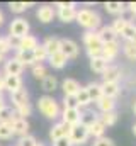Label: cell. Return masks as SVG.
<instances>
[{"label":"cell","mask_w":136,"mask_h":146,"mask_svg":"<svg viewBox=\"0 0 136 146\" xmlns=\"http://www.w3.org/2000/svg\"><path fill=\"white\" fill-rule=\"evenodd\" d=\"M3 61H5V56H3V54H0V63H3Z\"/></svg>","instance_id":"f5cc1de1"},{"label":"cell","mask_w":136,"mask_h":146,"mask_svg":"<svg viewBox=\"0 0 136 146\" xmlns=\"http://www.w3.org/2000/svg\"><path fill=\"white\" fill-rule=\"evenodd\" d=\"M75 21L85 27L87 31H94L97 33V29L102 27V19L101 15L95 12V10H90V9H82V10H77V17Z\"/></svg>","instance_id":"6da1fadb"},{"label":"cell","mask_w":136,"mask_h":146,"mask_svg":"<svg viewBox=\"0 0 136 146\" xmlns=\"http://www.w3.org/2000/svg\"><path fill=\"white\" fill-rule=\"evenodd\" d=\"M7 41H9V44H10V49H15V51H19V46H21V37H15V36H7Z\"/></svg>","instance_id":"ee69618b"},{"label":"cell","mask_w":136,"mask_h":146,"mask_svg":"<svg viewBox=\"0 0 136 146\" xmlns=\"http://www.w3.org/2000/svg\"><path fill=\"white\" fill-rule=\"evenodd\" d=\"M36 17H37L43 24H48V22H51V21L56 17V10H55L53 5H41V7L37 9V12H36Z\"/></svg>","instance_id":"8fae6325"},{"label":"cell","mask_w":136,"mask_h":146,"mask_svg":"<svg viewBox=\"0 0 136 146\" xmlns=\"http://www.w3.org/2000/svg\"><path fill=\"white\" fill-rule=\"evenodd\" d=\"M3 107H5V100H3V97H2V99H0V110L3 109Z\"/></svg>","instance_id":"681fc988"},{"label":"cell","mask_w":136,"mask_h":146,"mask_svg":"<svg viewBox=\"0 0 136 146\" xmlns=\"http://www.w3.org/2000/svg\"><path fill=\"white\" fill-rule=\"evenodd\" d=\"M128 24H129V21H128V19L117 17V19H116V21L112 22V26H111V27H112V31L116 33V36H119V34L123 33V29H124V27H126Z\"/></svg>","instance_id":"d590c367"},{"label":"cell","mask_w":136,"mask_h":146,"mask_svg":"<svg viewBox=\"0 0 136 146\" xmlns=\"http://www.w3.org/2000/svg\"><path fill=\"white\" fill-rule=\"evenodd\" d=\"M10 51V44H9V41H7V36H0V54H7Z\"/></svg>","instance_id":"7bdbcfd3"},{"label":"cell","mask_w":136,"mask_h":146,"mask_svg":"<svg viewBox=\"0 0 136 146\" xmlns=\"http://www.w3.org/2000/svg\"><path fill=\"white\" fill-rule=\"evenodd\" d=\"M99 119V115L97 114H94V112H82V117H80V124L82 126H85V127H89L94 121H97Z\"/></svg>","instance_id":"74e56055"},{"label":"cell","mask_w":136,"mask_h":146,"mask_svg":"<svg viewBox=\"0 0 136 146\" xmlns=\"http://www.w3.org/2000/svg\"><path fill=\"white\" fill-rule=\"evenodd\" d=\"M43 46H44V49H46V53H48V56H49V54L60 51V48H61V39H58V37H55V36H48L44 39Z\"/></svg>","instance_id":"d6986e66"},{"label":"cell","mask_w":136,"mask_h":146,"mask_svg":"<svg viewBox=\"0 0 136 146\" xmlns=\"http://www.w3.org/2000/svg\"><path fill=\"white\" fill-rule=\"evenodd\" d=\"M101 88H102V95L109 97V99H116L119 95V92H121L119 83H102Z\"/></svg>","instance_id":"44dd1931"},{"label":"cell","mask_w":136,"mask_h":146,"mask_svg":"<svg viewBox=\"0 0 136 146\" xmlns=\"http://www.w3.org/2000/svg\"><path fill=\"white\" fill-rule=\"evenodd\" d=\"M0 90L3 92V75L0 73Z\"/></svg>","instance_id":"c3c4849f"},{"label":"cell","mask_w":136,"mask_h":146,"mask_svg":"<svg viewBox=\"0 0 136 146\" xmlns=\"http://www.w3.org/2000/svg\"><path fill=\"white\" fill-rule=\"evenodd\" d=\"M34 3L33 2H10L9 3V9H10V12H14V14H22V12H26L29 7H33Z\"/></svg>","instance_id":"4dcf8cb0"},{"label":"cell","mask_w":136,"mask_h":146,"mask_svg":"<svg viewBox=\"0 0 136 146\" xmlns=\"http://www.w3.org/2000/svg\"><path fill=\"white\" fill-rule=\"evenodd\" d=\"M97 34L101 37L102 44H104V42H111V41H117V36H116V33L112 31L111 26H102L101 29L97 31Z\"/></svg>","instance_id":"cb8c5ba5"},{"label":"cell","mask_w":136,"mask_h":146,"mask_svg":"<svg viewBox=\"0 0 136 146\" xmlns=\"http://www.w3.org/2000/svg\"><path fill=\"white\" fill-rule=\"evenodd\" d=\"M33 76L36 80H44L46 76H48V70H46V66L43 65V63H36L33 66Z\"/></svg>","instance_id":"836d02e7"},{"label":"cell","mask_w":136,"mask_h":146,"mask_svg":"<svg viewBox=\"0 0 136 146\" xmlns=\"http://www.w3.org/2000/svg\"><path fill=\"white\" fill-rule=\"evenodd\" d=\"M22 88V78L21 76H7L3 75V90H9L10 94Z\"/></svg>","instance_id":"2e32d148"},{"label":"cell","mask_w":136,"mask_h":146,"mask_svg":"<svg viewBox=\"0 0 136 146\" xmlns=\"http://www.w3.org/2000/svg\"><path fill=\"white\" fill-rule=\"evenodd\" d=\"M119 53V42L117 41H111V42H104L102 44V51H101V56L109 63L112 61Z\"/></svg>","instance_id":"30bf717a"},{"label":"cell","mask_w":136,"mask_h":146,"mask_svg":"<svg viewBox=\"0 0 136 146\" xmlns=\"http://www.w3.org/2000/svg\"><path fill=\"white\" fill-rule=\"evenodd\" d=\"M61 88H63V94H65V97H75L77 94H78V90L82 88L80 87V83L75 80V78H65L63 82H61Z\"/></svg>","instance_id":"7c38bea8"},{"label":"cell","mask_w":136,"mask_h":146,"mask_svg":"<svg viewBox=\"0 0 136 146\" xmlns=\"http://www.w3.org/2000/svg\"><path fill=\"white\" fill-rule=\"evenodd\" d=\"M68 127L65 122H56L53 124V127L49 129V138L51 141H56V139H61V138H67L68 136Z\"/></svg>","instance_id":"9a60e30c"},{"label":"cell","mask_w":136,"mask_h":146,"mask_svg":"<svg viewBox=\"0 0 136 146\" xmlns=\"http://www.w3.org/2000/svg\"><path fill=\"white\" fill-rule=\"evenodd\" d=\"M36 145H37V141H36V138L31 136V134H27V136L21 138V139H19V143H17V146H36Z\"/></svg>","instance_id":"b9f144b4"},{"label":"cell","mask_w":136,"mask_h":146,"mask_svg":"<svg viewBox=\"0 0 136 146\" xmlns=\"http://www.w3.org/2000/svg\"><path fill=\"white\" fill-rule=\"evenodd\" d=\"M37 109H39V112H41L46 119H56V117H60V106H58V102H56L53 97H49V95L39 97V100H37Z\"/></svg>","instance_id":"7a4b0ae2"},{"label":"cell","mask_w":136,"mask_h":146,"mask_svg":"<svg viewBox=\"0 0 136 146\" xmlns=\"http://www.w3.org/2000/svg\"><path fill=\"white\" fill-rule=\"evenodd\" d=\"M2 24H3V12L0 10V26H2Z\"/></svg>","instance_id":"f907efd6"},{"label":"cell","mask_w":136,"mask_h":146,"mask_svg":"<svg viewBox=\"0 0 136 146\" xmlns=\"http://www.w3.org/2000/svg\"><path fill=\"white\" fill-rule=\"evenodd\" d=\"M14 136L12 126L10 124H2L0 122V139H10Z\"/></svg>","instance_id":"60d3db41"},{"label":"cell","mask_w":136,"mask_h":146,"mask_svg":"<svg viewBox=\"0 0 136 146\" xmlns=\"http://www.w3.org/2000/svg\"><path fill=\"white\" fill-rule=\"evenodd\" d=\"M9 31H10V36L15 37H24L29 34V22L22 17H15L10 26H9Z\"/></svg>","instance_id":"5b68a950"},{"label":"cell","mask_w":136,"mask_h":146,"mask_svg":"<svg viewBox=\"0 0 136 146\" xmlns=\"http://www.w3.org/2000/svg\"><path fill=\"white\" fill-rule=\"evenodd\" d=\"M12 131H14V134H17V136H21V138H24V136H27L29 134V122H27V119H21V117H15L14 121H12Z\"/></svg>","instance_id":"5bb4252c"},{"label":"cell","mask_w":136,"mask_h":146,"mask_svg":"<svg viewBox=\"0 0 136 146\" xmlns=\"http://www.w3.org/2000/svg\"><path fill=\"white\" fill-rule=\"evenodd\" d=\"M53 146H71V143H70V139L67 138H61V139H56V141H53Z\"/></svg>","instance_id":"bcb514c9"},{"label":"cell","mask_w":136,"mask_h":146,"mask_svg":"<svg viewBox=\"0 0 136 146\" xmlns=\"http://www.w3.org/2000/svg\"><path fill=\"white\" fill-rule=\"evenodd\" d=\"M41 87H43L44 92H55V90L58 88V80H56V76H55V75H48V76L41 82Z\"/></svg>","instance_id":"f546056e"},{"label":"cell","mask_w":136,"mask_h":146,"mask_svg":"<svg viewBox=\"0 0 136 146\" xmlns=\"http://www.w3.org/2000/svg\"><path fill=\"white\" fill-rule=\"evenodd\" d=\"M87 92H89V97H90V102H97L102 97V88L99 83H89L87 87Z\"/></svg>","instance_id":"f1b7e54d"},{"label":"cell","mask_w":136,"mask_h":146,"mask_svg":"<svg viewBox=\"0 0 136 146\" xmlns=\"http://www.w3.org/2000/svg\"><path fill=\"white\" fill-rule=\"evenodd\" d=\"M94 146H116V145H114V141H112L111 138L102 136V138H99V139L94 141Z\"/></svg>","instance_id":"f6af8a7d"},{"label":"cell","mask_w":136,"mask_h":146,"mask_svg":"<svg viewBox=\"0 0 136 146\" xmlns=\"http://www.w3.org/2000/svg\"><path fill=\"white\" fill-rule=\"evenodd\" d=\"M99 121H101L105 127L114 126V124L117 122V114H116V110H112V112H105V114L99 115Z\"/></svg>","instance_id":"1f68e13d"},{"label":"cell","mask_w":136,"mask_h":146,"mask_svg":"<svg viewBox=\"0 0 136 146\" xmlns=\"http://www.w3.org/2000/svg\"><path fill=\"white\" fill-rule=\"evenodd\" d=\"M104 7H105V10H107L109 14H112V15H123L124 10H126V5H124L123 2H105Z\"/></svg>","instance_id":"484cf974"},{"label":"cell","mask_w":136,"mask_h":146,"mask_svg":"<svg viewBox=\"0 0 136 146\" xmlns=\"http://www.w3.org/2000/svg\"><path fill=\"white\" fill-rule=\"evenodd\" d=\"M80 117H82V110L78 107H65L61 112V122H65L68 127L80 124Z\"/></svg>","instance_id":"8992f818"},{"label":"cell","mask_w":136,"mask_h":146,"mask_svg":"<svg viewBox=\"0 0 136 146\" xmlns=\"http://www.w3.org/2000/svg\"><path fill=\"white\" fill-rule=\"evenodd\" d=\"M10 100H12L14 107L17 109V107H21V106L29 104V94H27V90L22 87V88H19V90H15V92L10 94Z\"/></svg>","instance_id":"4fadbf2b"},{"label":"cell","mask_w":136,"mask_h":146,"mask_svg":"<svg viewBox=\"0 0 136 146\" xmlns=\"http://www.w3.org/2000/svg\"><path fill=\"white\" fill-rule=\"evenodd\" d=\"M60 51L67 56V60H75V58L78 56V53H80V48H78V44H77L75 41H71V39H61V48H60Z\"/></svg>","instance_id":"52a82bcc"},{"label":"cell","mask_w":136,"mask_h":146,"mask_svg":"<svg viewBox=\"0 0 136 146\" xmlns=\"http://www.w3.org/2000/svg\"><path fill=\"white\" fill-rule=\"evenodd\" d=\"M17 61H21L22 65H24V68L27 66V65H36V61H34V54L33 51H17L15 53V56H14Z\"/></svg>","instance_id":"4316f807"},{"label":"cell","mask_w":136,"mask_h":146,"mask_svg":"<svg viewBox=\"0 0 136 146\" xmlns=\"http://www.w3.org/2000/svg\"><path fill=\"white\" fill-rule=\"evenodd\" d=\"M15 119V112L10 109V107H3L0 110V122L2 124H12V121Z\"/></svg>","instance_id":"d6a6232c"},{"label":"cell","mask_w":136,"mask_h":146,"mask_svg":"<svg viewBox=\"0 0 136 146\" xmlns=\"http://www.w3.org/2000/svg\"><path fill=\"white\" fill-rule=\"evenodd\" d=\"M73 102H75V107H87L89 104H90V97H89V92H87V88L85 87H82L80 90H78V94L73 97Z\"/></svg>","instance_id":"ffe728a7"},{"label":"cell","mask_w":136,"mask_h":146,"mask_svg":"<svg viewBox=\"0 0 136 146\" xmlns=\"http://www.w3.org/2000/svg\"><path fill=\"white\" fill-rule=\"evenodd\" d=\"M68 139H70L71 146L85 145V143H87V139H89V131H87V127H85V126H82V124L71 126V127L68 129Z\"/></svg>","instance_id":"277c9868"},{"label":"cell","mask_w":136,"mask_h":146,"mask_svg":"<svg viewBox=\"0 0 136 146\" xmlns=\"http://www.w3.org/2000/svg\"><path fill=\"white\" fill-rule=\"evenodd\" d=\"M133 110H135V114H136V102H135V106H133Z\"/></svg>","instance_id":"11a10c76"},{"label":"cell","mask_w":136,"mask_h":146,"mask_svg":"<svg viewBox=\"0 0 136 146\" xmlns=\"http://www.w3.org/2000/svg\"><path fill=\"white\" fill-rule=\"evenodd\" d=\"M24 72V65L21 61H17L15 58H10V60H5V65H3V73L7 76H21V73Z\"/></svg>","instance_id":"9c48e42d"},{"label":"cell","mask_w":136,"mask_h":146,"mask_svg":"<svg viewBox=\"0 0 136 146\" xmlns=\"http://www.w3.org/2000/svg\"><path fill=\"white\" fill-rule=\"evenodd\" d=\"M77 5L73 3V2H70L67 7H61V9H58V12H56V15H58V19L61 21V22H73L75 21V17H77V9H75Z\"/></svg>","instance_id":"ba28073f"},{"label":"cell","mask_w":136,"mask_h":146,"mask_svg":"<svg viewBox=\"0 0 136 146\" xmlns=\"http://www.w3.org/2000/svg\"><path fill=\"white\" fill-rule=\"evenodd\" d=\"M105 129H107V127L102 124L99 119H97V121H94V122H92V124L87 127V131H89V136H94L95 139H99V138H102V136H104Z\"/></svg>","instance_id":"7402d4cb"},{"label":"cell","mask_w":136,"mask_h":146,"mask_svg":"<svg viewBox=\"0 0 136 146\" xmlns=\"http://www.w3.org/2000/svg\"><path fill=\"white\" fill-rule=\"evenodd\" d=\"M39 42H37V39L31 34H27V36L21 37V46H19V51H33L34 48L37 46Z\"/></svg>","instance_id":"83f0119b"},{"label":"cell","mask_w":136,"mask_h":146,"mask_svg":"<svg viewBox=\"0 0 136 146\" xmlns=\"http://www.w3.org/2000/svg\"><path fill=\"white\" fill-rule=\"evenodd\" d=\"M36 146H44V145H43V143H37V145H36Z\"/></svg>","instance_id":"6f0895ef"},{"label":"cell","mask_w":136,"mask_h":146,"mask_svg":"<svg viewBox=\"0 0 136 146\" xmlns=\"http://www.w3.org/2000/svg\"><path fill=\"white\" fill-rule=\"evenodd\" d=\"M2 97H3V92H2V90H0V99H2Z\"/></svg>","instance_id":"9f6ffc18"},{"label":"cell","mask_w":136,"mask_h":146,"mask_svg":"<svg viewBox=\"0 0 136 146\" xmlns=\"http://www.w3.org/2000/svg\"><path fill=\"white\" fill-rule=\"evenodd\" d=\"M14 112H15V117H21V119H27V117L33 114V107H31V104H26V106H21V107L14 109Z\"/></svg>","instance_id":"8d00e7d4"},{"label":"cell","mask_w":136,"mask_h":146,"mask_svg":"<svg viewBox=\"0 0 136 146\" xmlns=\"http://www.w3.org/2000/svg\"><path fill=\"white\" fill-rule=\"evenodd\" d=\"M109 66V63L102 58V56H95V58H90V70L94 73H99V75H102V73L105 72V68Z\"/></svg>","instance_id":"603a6c76"},{"label":"cell","mask_w":136,"mask_h":146,"mask_svg":"<svg viewBox=\"0 0 136 146\" xmlns=\"http://www.w3.org/2000/svg\"><path fill=\"white\" fill-rule=\"evenodd\" d=\"M128 9H129V12H131L133 15H136V2H129V3H128Z\"/></svg>","instance_id":"7dc6e473"},{"label":"cell","mask_w":136,"mask_h":146,"mask_svg":"<svg viewBox=\"0 0 136 146\" xmlns=\"http://www.w3.org/2000/svg\"><path fill=\"white\" fill-rule=\"evenodd\" d=\"M129 42H133V44H136V33H135V36H133V39H131Z\"/></svg>","instance_id":"816d5d0a"},{"label":"cell","mask_w":136,"mask_h":146,"mask_svg":"<svg viewBox=\"0 0 136 146\" xmlns=\"http://www.w3.org/2000/svg\"><path fill=\"white\" fill-rule=\"evenodd\" d=\"M48 61H49V65H51L53 68H56V70H61V68H65V66H67V63H68L67 56H65L61 51L49 54V56H48Z\"/></svg>","instance_id":"ac0fdd59"},{"label":"cell","mask_w":136,"mask_h":146,"mask_svg":"<svg viewBox=\"0 0 136 146\" xmlns=\"http://www.w3.org/2000/svg\"><path fill=\"white\" fill-rule=\"evenodd\" d=\"M123 51H124L126 58H129V60L136 61V44H133V42H129V41H128V42L123 46Z\"/></svg>","instance_id":"f35d334b"},{"label":"cell","mask_w":136,"mask_h":146,"mask_svg":"<svg viewBox=\"0 0 136 146\" xmlns=\"http://www.w3.org/2000/svg\"><path fill=\"white\" fill-rule=\"evenodd\" d=\"M97 107H99V110H101L102 114H105V112H112V110L116 109V100L102 95L101 99L97 100Z\"/></svg>","instance_id":"d4e9b609"},{"label":"cell","mask_w":136,"mask_h":146,"mask_svg":"<svg viewBox=\"0 0 136 146\" xmlns=\"http://www.w3.org/2000/svg\"><path fill=\"white\" fill-rule=\"evenodd\" d=\"M133 134H135V136H136V124H135V126H133Z\"/></svg>","instance_id":"db71d44e"},{"label":"cell","mask_w":136,"mask_h":146,"mask_svg":"<svg viewBox=\"0 0 136 146\" xmlns=\"http://www.w3.org/2000/svg\"><path fill=\"white\" fill-rule=\"evenodd\" d=\"M33 54H34V61H36V63H41V61L48 60V53H46V49H44L43 44H37V46L34 48Z\"/></svg>","instance_id":"e575fe53"},{"label":"cell","mask_w":136,"mask_h":146,"mask_svg":"<svg viewBox=\"0 0 136 146\" xmlns=\"http://www.w3.org/2000/svg\"><path fill=\"white\" fill-rule=\"evenodd\" d=\"M83 44L87 48V54L90 58H95V56H101V51H102V41L97 33L94 31H87L83 34Z\"/></svg>","instance_id":"3957f363"},{"label":"cell","mask_w":136,"mask_h":146,"mask_svg":"<svg viewBox=\"0 0 136 146\" xmlns=\"http://www.w3.org/2000/svg\"><path fill=\"white\" fill-rule=\"evenodd\" d=\"M135 33H136V26L129 22V24L123 29V33H121L119 36L123 37V39H126V41H131V39H133V36H135Z\"/></svg>","instance_id":"ab89813d"},{"label":"cell","mask_w":136,"mask_h":146,"mask_svg":"<svg viewBox=\"0 0 136 146\" xmlns=\"http://www.w3.org/2000/svg\"><path fill=\"white\" fill-rule=\"evenodd\" d=\"M119 78H121V70L117 66H107L105 72L102 73L104 83H117Z\"/></svg>","instance_id":"e0dca14e"}]
</instances>
